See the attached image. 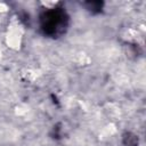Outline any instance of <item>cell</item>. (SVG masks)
<instances>
[{"instance_id": "6da1fadb", "label": "cell", "mask_w": 146, "mask_h": 146, "mask_svg": "<svg viewBox=\"0 0 146 146\" xmlns=\"http://www.w3.org/2000/svg\"><path fill=\"white\" fill-rule=\"evenodd\" d=\"M48 18L46 19V23H44V29L48 33H52V34H56L60 29L62 26L64 25V14L60 13V11H51L48 14L47 16Z\"/></svg>"}]
</instances>
